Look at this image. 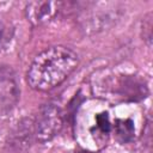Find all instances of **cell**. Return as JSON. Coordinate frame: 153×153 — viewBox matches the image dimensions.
<instances>
[{
  "label": "cell",
  "mask_w": 153,
  "mask_h": 153,
  "mask_svg": "<svg viewBox=\"0 0 153 153\" xmlns=\"http://www.w3.org/2000/svg\"><path fill=\"white\" fill-rule=\"evenodd\" d=\"M147 87L141 79L129 75L124 76L118 84V94L129 100H137L146 97Z\"/></svg>",
  "instance_id": "5"
},
{
  "label": "cell",
  "mask_w": 153,
  "mask_h": 153,
  "mask_svg": "<svg viewBox=\"0 0 153 153\" xmlns=\"http://www.w3.org/2000/svg\"><path fill=\"white\" fill-rule=\"evenodd\" d=\"M142 38L151 44L152 41V13H147L142 20Z\"/></svg>",
  "instance_id": "8"
},
{
  "label": "cell",
  "mask_w": 153,
  "mask_h": 153,
  "mask_svg": "<svg viewBox=\"0 0 153 153\" xmlns=\"http://www.w3.org/2000/svg\"><path fill=\"white\" fill-rule=\"evenodd\" d=\"M76 153H91V152H85V151H82V152H76Z\"/></svg>",
  "instance_id": "10"
},
{
  "label": "cell",
  "mask_w": 153,
  "mask_h": 153,
  "mask_svg": "<svg viewBox=\"0 0 153 153\" xmlns=\"http://www.w3.org/2000/svg\"><path fill=\"white\" fill-rule=\"evenodd\" d=\"M2 35H4V24H2V22L0 20V41H1V38H2Z\"/></svg>",
  "instance_id": "9"
},
{
  "label": "cell",
  "mask_w": 153,
  "mask_h": 153,
  "mask_svg": "<svg viewBox=\"0 0 153 153\" xmlns=\"http://www.w3.org/2000/svg\"><path fill=\"white\" fill-rule=\"evenodd\" d=\"M114 131L117 140L122 143L130 142L134 139V123L130 118H120L116 120L114 126Z\"/></svg>",
  "instance_id": "6"
},
{
  "label": "cell",
  "mask_w": 153,
  "mask_h": 153,
  "mask_svg": "<svg viewBox=\"0 0 153 153\" xmlns=\"http://www.w3.org/2000/svg\"><path fill=\"white\" fill-rule=\"evenodd\" d=\"M109 131H110V123H109V120H108V115L106 114L99 115L97 117L96 134L100 135V136H105V135H108Z\"/></svg>",
  "instance_id": "7"
},
{
  "label": "cell",
  "mask_w": 153,
  "mask_h": 153,
  "mask_svg": "<svg viewBox=\"0 0 153 153\" xmlns=\"http://www.w3.org/2000/svg\"><path fill=\"white\" fill-rule=\"evenodd\" d=\"M78 54L65 45H53L41 51L32 60L26 73L29 86L39 92H48L60 86L78 67Z\"/></svg>",
  "instance_id": "1"
},
{
  "label": "cell",
  "mask_w": 153,
  "mask_h": 153,
  "mask_svg": "<svg viewBox=\"0 0 153 153\" xmlns=\"http://www.w3.org/2000/svg\"><path fill=\"white\" fill-rule=\"evenodd\" d=\"M19 96L20 88L16 72L10 66L0 65V117L14 109Z\"/></svg>",
  "instance_id": "3"
},
{
  "label": "cell",
  "mask_w": 153,
  "mask_h": 153,
  "mask_svg": "<svg viewBox=\"0 0 153 153\" xmlns=\"http://www.w3.org/2000/svg\"><path fill=\"white\" fill-rule=\"evenodd\" d=\"M63 126V114L61 109L53 103L44 104L35 121H33V135L37 141L47 142L54 139Z\"/></svg>",
  "instance_id": "2"
},
{
  "label": "cell",
  "mask_w": 153,
  "mask_h": 153,
  "mask_svg": "<svg viewBox=\"0 0 153 153\" xmlns=\"http://www.w3.org/2000/svg\"><path fill=\"white\" fill-rule=\"evenodd\" d=\"M62 10V2L31 1L25 7V16L27 22H30L33 26H37L53 20Z\"/></svg>",
  "instance_id": "4"
}]
</instances>
